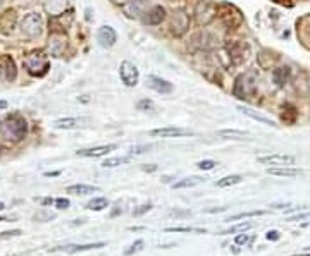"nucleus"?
I'll use <instances>...</instances> for the list:
<instances>
[{
    "label": "nucleus",
    "mask_w": 310,
    "mask_h": 256,
    "mask_svg": "<svg viewBox=\"0 0 310 256\" xmlns=\"http://www.w3.org/2000/svg\"><path fill=\"white\" fill-rule=\"evenodd\" d=\"M26 132H28V124L24 121V117H21L19 114L7 115L2 121V124H0V136L5 141L17 143L26 136Z\"/></svg>",
    "instance_id": "f257e3e1"
},
{
    "label": "nucleus",
    "mask_w": 310,
    "mask_h": 256,
    "mask_svg": "<svg viewBox=\"0 0 310 256\" xmlns=\"http://www.w3.org/2000/svg\"><path fill=\"white\" fill-rule=\"evenodd\" d=\"M257 83H258V74L255 71H248L243 73L234 83L233 93L236 98L241 100H250L257 93Z\"/></svg>",
    "instance_id": "f03ea898"
},
{
    "label": "nucleus",
    "mask_w": 310,
    "mask_h": 256,
    "mask_svg": "<svg viewBox=\"0 0 310 256\" xmlns=\"http://www.w3.org/2000/svg\"><path fill=\"white\" fill-rule=\"evenodd\" d=\"M23 64L28 73L31 76H35V78H42V76H45L50 69L49 57L42 52H35V53H31V55H28Z\"/></svg>",
    "instance_id": "7ed1b4c3"
},
{
    "label": "nucleus",
    "mask_w": 310,
    "mask_h": 256,
    "mask_svg": "<svg viewBox=\"0 0 310 256\" xmlns=\"http://www.w3.org/2000/svg\"><path fill=\"white\" fill-rule=\"evenodd\" d=\"M219 14V9L215 3H212L210 0H200V2L197 3V7H195V19H197V23L204 24V26H207L208 23H212V21L217 17Z\"/></svg>",
    "instance_id": "20e7f679"
},
{
    "label": "nucleus",
    "mask_w": 310,
    "mask_h": 256,
    "mask_svg": "<svg viewBox=\"0 0 310 256\" xmlns=\"http://www.w3.org/2000/svg\"><path fill=\"white\" fill-rule=\"evenodd\" d=\"M42 26H43V21L38 12H30L28 16H24L23 23H21L23 33L30 38L40 37V35H42Z\"/></svg>",
    "instance_id": "39448f33"
},
{
    "label": "nucleus",
    "mask_w": 310,
    "mask_h": 256,
    "mask_svg": "<svg viewBox=\"0 0 310 256\" xmlns=\"http://www.w3.org/2000/svg\"><path fill=\"white\" fill-rule=\"evenodd\" d=\"M119 76H121V81L124 83L126 86H129V88L136 86L138 85V81H140L138 69H136L135 64L129 62V60L121 62V66H119Z\"/></svg>",
    "instance_id": "423d86ee"
},
{
    "label": "nucleus",
    "mask_w": 310,
    "mask_h": 256,
    "mask_svg": "<svg viewBox=\"0 0 310 256\" xmlns=\"http://www.w3.org/2000/svg\"><path fill=\"white\" fill-rule=\"evenodd\" d=\"M193 43H195V46L200 50H212L219 45V38L215 37L214 33H210V31L204 30V31H198V33L195 35Z\"/></svg>",
    "instance_id": "0eeeda50"
},
{
    "label": "nucleus",
    "mask_w": 310,
    "mask_h": 256,
    "mask_svg": "<svg viewBox=\"0 0 310 256\" xmlns=\"http://www.w3.org/2000/svg\"><path fill=\"white\" fill-rule=\"evenodd\" d=\"M171 28L172 33L181 37L183 33H186V30L190 28V17L185 10H174L171 17Z\"/></svg>",
    "instance_id": "6e6552de"
},
{
    "label": "nucleus",
    "mask_w": 310,
    "mask_h": 256,
    "mask_svg": "<svg viewBox=\"0 0 310 256\" xmlns=\"http://www.w3.org/2000/svg\"><path fill=\"white\" fill-rule=\"evenodd\" d=\"M258 162L260 164H265V165H279V167H291V165H295V162H297V158L291 157V155H281V153H274V155H265V157H260L258 158Z\"/></svg>",
    "instance_id": "1a4fd4ad"
},
{
    "label": "nucleus",
    "mask_w": 310,
    "mask_h": 256,
    "mask_svg": "<svg viewBox=\"0 0 310 256\" xmlns=\"http://www.w3.org/2000/svg\"><path fill=\"white\" fill-rule=\"evenodd\" d=\"M97 42L103 48H112L117 42V33L112 26H102L97 33Z\"/></svg>",
    "instance_id": "9d476101"
},
{
    "label": "nucleus",
    "mask_w": 310,
    "mask_h": 256,
    "mask_svg": "<svg viewBox=\"0 0 310 256\" xmlns=\"http://www.w3.org/2000/svg\"><path fill=\"white\" fill-rule=\"evenodd\" d=\"M67 46V38L64 33H52L49 38V50L53 57H60Z\"/></svg>",
    "instance_id": "9b49d317"
},
{
    "label": "nucleus",
    "mask_w": 310,
    "mask_h": 256,
    "mask_svg": "<svg viewBox=\"0 0 310 256\" xmlns=\"http://www.w3.org/2000/svg\"><path fill=\"white\" fill-rule=\"evenodd\" d=\"M193 132L183 128H160L150 131L152 138H181V136H192Z\"/></svg>",
    "instance_id": "f8f14e48"
},
{
    "label": "nucleus",
    "mask_w": 310,
    "mask_h": 256,
    "mask_svg": "<svg viewBox=\"0 0 310 256\" xmlns=\"http://www.w3.org/2000/svg\"><path fill=\"white\" fill-rule=\"evenodd\" d=\"M122 9H124V12L129 17H136L138 19V17H145L149 7H147V0H129L128 3L122 5Z\"/></svg>",
    "instance_id": "ddd939ff"
},
{
    "label": "nucleus",
    "mask_w": 310,
    "mask_h": 256,
    "mask_svg": "<svg viewBox=\"0 0 310 256\" xmlns=\"http://www.w3.org/2000/svg\"><path fill=\"white\" fill-rule=\"evenodd\" d=\"M0 71H2L3 79H5V81L12 83L14 79H16V76H17V69H16V62H14V59H12V57L3 55L2 59H0Z\"/></svg>",
    "instance_id": "4468645a"
},
{
    "label": "nucleus",
    "mask_w": 310,
    "mask_h": 256,
    "mask_svg": "<svg viewBox=\"0 0 310 256\" xmlns=\"http://www.w3.org/2000/svg\"><path fill=\"white\" fill-rule=\"evenodd\" d=\"M164 19H165V9L162 5L150 7V9L147 10L145 17H143L145 24H150V26H157V24H160Z\"/></svg>",
    "instance_id": "2eb2a0df"
},
{
    "label": "nucleus",
    "mask_w": 310,
    "mask_h": 256,
    "mask_svg": "<svg viewBox=\"0 0 310 256\" xmlns=\"http://www.w3.org/2000/svg\"><path fill=\"white\" fill-rule=\"evenodd\" d=\"M117 145H102V146H95V148H85V150L78 151V157H86V158H97V157H103L109 151L116 150Z\"/></svg>",
    "instance_id": "dca6fc26"
},
{
    "label": "nucleus",
    "mask_w": 310,
    "mask_h": 256,
    "mask_svg": "<svg viewBox=\"0 0 310 256\" xmlns=\"http://www.w3.org/2000/svg\"><path fill=\"white\" fill-rule=\"evenodd\" d=\"M147 85L150 86L152 89H155L157 93H162V95H167V93H172V85L165 79L158 78V76H149L147 79Z\"/></svg>",
    "instance_id": "f3484780"
},
{
    "label": "nucleus",
    "mask_w": 310,
    "mask_h": 256,
    "mask_svg": "<svg viewBox=\"0 0 310 256\" xmlns=\"http://www.w3.org/2000/svg\"><path fill=\"white\" fill-rule=\"evenodd\" d=\"M105 243H90V244H69V246H62V248H53L55 251H66L69 255L74 253H81V251H90V250H99V248H103Z\"/></svg>",
    "instance_id": "a211bd4d"
},
{
    "label": "nucleus",
    "mask_w": 310,
    "mask_h": 256,
    "mask_svg": "<svg viewBox=\"0 0 310 256\" xmlns=\"http://www.w3.org/2000/svg\"><path fill=\"white\" fill-rule=\"evenodd\" d=\"M238 110H240L243 115H247V117L254 119V121H258V122H260V124L271 126V128H274V126H277L276 122L272 121V119H269V117H267V115H264V114H260V112H257V110H254V109H250V107L240 105V107H238Z\"/></svg>",
    "instance_id": "6ab92c4d"
},
{
    "label": "nucleus",
    "mask_w": 310,
    "mask_h": 256,
    "mask_svg": "<svg viewBox=\"0 0 310 256\" xmlns=\"http://www.w3.org/2000/svg\"><path fill=\"white\" fill-rule=\"evenodd\" d=\"M16 21H17L16 10L9 9L3 14H0V31L5 35L10 33V31L14 30V26H16Z\"/></svg>",
    "instance_id": "aec40b11"
},
{
    "label": "nucleus",
    "mask_w": 310,
    "mask_h": 256,
    "mask_svg": "<svg viewBox=\"0 0 310 256\" xmlns=\"http://www.w3.org/2000/svg\"><path fill=\"white\" fill-rule=\"evenodd\" d=\"M81 122H83V119H78V117H64V119H57L52 126L55 129H74V128H79Z\"/></svg>",
    "instance_id": "412c9836"
},
{
    "label": "nucleus",
    "mask_w": 310,
    "mask_h": 256,
    "mask_svg": "<svg viewBox=\"0 0 310 256\" xmlns=\"http://www.w3.org/2000/svg\"><path fill=\"white\" fill-rule=\"evenodd\" d=\"M66 191L69 194H74V196H83V194L97 193V191H99V187H97V186H88V184H73V186H69Z\"/></svg>",
    "instance_id": "4be33fe9"
},
{
    "label": "nucleus",
    "mask_w": 310,
    "mask_h": 256,
    "mask_svg": "<svg viewBox=\"0 0 310 256\" xmlns=\"http://www.w3.org/2000/svg\"><path fill=\"white\" fill-rule=\"evenodd\" d=\"M267 172L271 175H281V177H297V175L302 174L300 169H293V167H281V169H267Z\"/></svg>",
    "instance_id": "5701e85b"
},
{
    "label": "nucleus",
    "mask_w": 310,
    "mask_h": 256,
    "mask_svg": "<svg viewBox=\"0 0 310 256\" xmlns=\"http://www.w3.org/2000/svg\"><path fill=\"white\" fill-rule=\"evenodd\" d=\"M290 76H291V71H290V67H286V66L277 67V69L272 73L274 83H276L277 86H284V85H286V81L290 79Z\"/></svg>",
    "instance_id": "b1692460"
},
{
    "label": "nucleus",
    "mask_w": 310,
    "mask_h": 256,
    "mask_svg": "<svg viewBox=\"0 0 310 256\" xmlns=\"http://www.w3.org/2000/svg\"><path fill=\"white\" fill-rule=\"evenodd\" d=\"M204 181H205V179L198 177V175H193V177H185V179H181V181L174 182V184H172V187H174V189H185V187H195V186H198V184H202Z\"/></svg>",
    "instance_id": "393cba45"
},
{
    "label": "nucleus",
    "mask_w": 310,
    "mask_h": 256,
    "mask_svg": "<svg viewBox=\"0 0 310 256\" xmlns=\"http://www.w3.org/2000/svg\"><path fill=\"white\" fill-rule=\"evenodd\" d=\"M219 136L226 139H248V132L240 131V129H222L219 131Z\"/></svg>",
    "instance_id": "a878e982"
},
{
    "label": "nucleus",
    "mask_w": 310,
    "mask_h": 256,
    "mask_svg": "<svg viewBox=\"0 0 310 256\" xmlns=\"http://www.w3.org/2000/svg\"><path fill=\"white\" fill-rule=\"evenodd\" d=\"M107 207H109V201L102 196L93 198V200H90L88 203H86V208H88V210H93V212H102V210H105Z\"/></svg>",
    "instance_id": "bb28decb"
},
{
    "label": "nucleus",
    "mask_w": 310,
    "mask_h": 256,
    "mask_svg": "<svg viewBox=\"0 0 310 256\" xmlns=\"http://www.w3.org/2000/svg\"><path fill=\"white\" fill-rule=\"evenodd\" d=\"M267 210H254V212H243V213H236L231 217L226 218V222H233V220H241V218H250V217H262V215H267Z\"/></svg>",
    "instance_id": "cd10ccee"
},
{
    "label": "nucleus",
    "mask_w": 310,
    "mask_h": 256,
    "mask_svg": "<svg viewBox=\"0 0 310 256\" xmlns=\"http://www.w3.org/2000/svg\"><path fill=\"white\" fill-rule=\"evenodd\" d=\"M255 223L254 222H241V223H236V225L229 227V229L222 230V236H226V234H236V232H247L248 229H254Z\"/></svg>",
    "instance_id": "c85d7f7f"
},
{
    "label": "nucleus",
    "mask_w": 310,
    "mask_h": 256,
    "mask_svg": "<svg viewBox=\"0 0 310 256\" xmlns=\"http://www.w3.org/2000/svg\"><path fill=\"white\" fill-rule=\"evenodd\" d=\"M241 181H243V177L238 174L234 175H226V177H222L221 181L215 182V186L217 187H229V186H234V184H240Z\"/></svg>",
    "instance_id": "c756f323"
},
{
    "label": "nucleus",
    "mask_w": 310,
    "mask_h": 256,
    "mask_svg": "<svg viewBox=\"0 0 310 256\" xmlns=\"http://www.w3.org/2000/svg\"><path fill=\"white\" fill-rule=\"evenodd\" d=\"M131 160L129 157H114V158H107L105 162H103V167H109V169H112V167H119V165H124V164H128V162Z\"/></svg>",
    "instance_id": "7c9ffc66"
},
{
    "label": "nucleus",
    "mask_w": 310,
    "mask_h": 256,
    "mask_svg": "<svg viewBox=\"0 0 310 256\" xmlns=\"http://www.w3.org/2000/svg\"><path fill=\"white\" fill-rule=\"evenodd\" d=\"M165 232H190V234H205V229L198 227H167Z\"/></svg>",
    "instance_id": "2f4dec72"
},
{
    "label": "nucleus",
    "mask_w": 310,
    "mask_h": 256,
    "mask_svg": "<svg viewBox=\"0 0 310 256\" xmlns=\"http://www.w3.org/2000/svg\"><path fill=\"white\" fill-rule=\"evenodd\" d=\"M143 246H145V243H143V239L135 241V243H133L131 246H129L128 250L124 251V255H126V256H131V255H135V253H140V251L143 250Z\"/></svg>",
    "instance_id": "473e14b6"
},
{
    "label": "nucleus",
    "mask_w": 310,
    "mask_h": 256,
    "mask_svg": "<svg viewBox=\"0 0 310 256\" xmlns=\"http://www.w3.org/2000/svg\"><path fill=\"white\" fill-rule=\"evenodd\" d=\"M138 110H142V112H149V110H154V102L152 100H149V98H143V100H140L138 102Z\"/></svg>",
    "instance_id": "72a5a7b5"
},
{
    "label": "nucleus",
    "mask_w": 310,
    "mask_h": 256,
    "mask_svg": "<svg viewBox=\"0 0 310 256\" xmlns=\"http://www.w3.org/2000/svg\"><path fill=\"white\" fill-rule=\"evenodd\" d=\"M150 210H152V205H150V203L140 205L138 208H135V210H133V215H135V217H140V215L147 213V212H150Z\"/></svg>",
    "instance_id": "f704fd0d"
},
{
    "label": "nucleus",
    "mask_w": 310,
    "mask_h": 256,
    "mask_svg": "<svg viewBox=\"0 0 310 256\" xmlns=\"http://www.w3.org/2000/svg\"><path fill=\"white\" fill-rule=\"evenodd\" d=\"M215 165H217V164H215L214 160H202V162H198V169H200V171H212Z\"/></svg>",
    "instance_id": "c9c22d12"
},
{
    "label": "nucleus",
    "mask_w": 310,
    "mask_h": 256,
    "mask_svg": "<svg viewBox=\"0 0 310 256\" xmlns=\"http://www.w3.org/2000/svg\"><path fill=\"white\" fill-rule=\"evenodd\" d=\"M307 218H310V212H302V213L291 215V217L288 218V222H300V220H307Z\"/></svg>",
    "instance_id": "e433bc0d"
},
{
    "label": "nucleus",
    "mask_w": 310,
    "mask_h": 256,
    "mask_svg": "<svg viewBox=\"0 0 310 256\" xmlns=\"http://www.w3.org/2000/svg\"><path fill=\"white\" fill-rule=\"evenodd\" d=\"M55 207L59 208V210H66V208H69V200H66V198H57Z\"/></svg>",
    "instance_id": "4c0bfd02"
},
{
    "label": "nucleus",
    "mask_w": 310,
    "mask_h": 256,
    "mask_svg": "<svg viewBox=\"0 0 310 256\" xmlns=\"http://www.w3.org/2000/svg\"><path fill=\"white\" fill-rule=\"evenodd\" d=\"M21 230L16 229V230H7V232H2L0 234V239H5V237H16V236H21Z\"/></svg>",
    "instance_id": "58836bf2"
},
{
    "label": "nucleus",
    "mask_w": 310,
    "mask_h": 256,
    "mask_svg": "<svg viewBox=\"0 0 310 256\" xmlns=\"http://www.w3.org/2000/svg\"><path fill=\"white\" fill-rule=\"evenodd\" d=\"M250 237H248L247 236V234H238V236H236V239H234V243H236V244H247V243H250Z\"/></svg>",
    "instance_id": "ea45409f"
},
{
    "label": "nucleus",
    "mask_w": 310,
    "mask_h": 256,
    "mask_svg": "<svg viewBox=\"0 0 310 256\" xmlns=\"http://www.w3.org/2000/svg\"><path fill=\"white\" fill-rule=\"evenodd\" d=\"M279 237H281V234L277 232V230H269V232L265 234V239L267 241H279Z\"/></svg>",
    "instance_id": "a19ab883"
},
{
    "label": "nucleus",
    "mask_w": 310,
    "mask_h": 256,
    "mask_svg": "<svg viewBox=\"0 0 310 256\" xmlns=\"http://www.w3.org/2000/svg\"><path fill=\"white\" fill-rule=\"evenodd\" d=\"M35 218L42 220V222H47V220H53V215L52 213H37L35 215Z\"/></svg>",
    "instance_id": "79ce46f5"
},
{
    "label": "nucleus",
    "mask_w": 310,
    "mask_h": 256,
    "mask_svg": "<svg viewBox=\"0 0 310 256\" xmlns=\"http://www.w3.org/2000/svg\"><path fill=\"white\" fill-rule=\"evenodd\" d=\"M226 208H228V207H222V208H210V210H207V212H208V213H217V212H224Z\"/></svg>",
    "instance_id": "37998d69"
},
{
    "label": "nucleus",
    "mask_w": 310,
    "mask_h": 256,
    "mask_svg": "<svg viewBox=\"0 0 310 256\" xmlns=\"http://www.w3.org/2000/svg\"><path fill=\"white\" fill-rule=\"evenodd\" d=\"M55 203V200H52V198H45V200H42V205H52Z\"/></svg>",
    "instance_id": "c03bdc74"
},
{
    "label": "nucleus",
    "mask_w": 310,
    "mask_h": 256,
    "mask_svg": "<svg viewBox=\"0 0 310 256\" xmlns=\"http://www.w3.org/2000/svg\"><path fill=\"white\" fill-rule=\"evenodd\" d=\"M172 215H190V212H178V210H172Z\"/></svg>",
    "instance_id": "a18cd8bd"
},
{
    "label": "nucleus",
    "mask_w": 310,
    "mask_h": 256,
    "mask_svg": "<svg viewBox=\"0 0 310 256\" xmlns=\"http://www.w3.org/2000/svg\"><path fill=\"white\" fill-rule=\"evenodd\" d=\"M60 174V172H47V177H55V175H59Z\"/></svg>",
    "instance_id": "49530a36"
},
{
    "label": "nucleus",
    "mask_w": 310,
    "mask_h": 256,
    "mask_svg": "<svg viewBox=\"0 0 310 256\" xmlns=\"http://www.w3.org/2000/svg\"><path fill=\"white\" fill-rule=\"evenodd\" d=\"M114 3H119V5H124V3H128L129 0H112Z\"/></svg>",
    "instance_id": "de8ad7c7"
},
{
    "label": "nucleus",
    "mask_w": 310,
    "mask_h": 256,
    "mask_svg": "<svg viewBox=\"0 0 310 256\" xmlns=\"http://www.w3.org/2000/svg\"><path fill=\"white\" fill-rule=\"evenodd\" d=\"M0 109H7V102H5V100H0Z\"/></svg>",
    "instance_id": "09e8293b"
},
{
    "label": "nucleus",
    "mask_w": 310,
    "mask_h": 256,
    "mask_svg": "<svg viewBox=\"0 0 310 256\" xmlns=\"http://www.w3.org/2000/svg\"><path fill=\"white\" fill-rule=\"evenodd\" d=\"M155 169H157V167H155V165H154V167H143V171H147V172H152V171H155Z\"/></svg>",
    "instance_id": "8fccbe9b"
},
{
    "label": "nucleus",
    "mask_w": 310,
    "mask_h": 256,
    "mask_svg": "<svg viewBox=\"0 0 310 256\" xmlns=\"http://www.w3.org/2000/svg\"><path fill=\"white\" fill-rule=\"evenodd\" d=\"M3 208H5V205H3V203H2V201H0V212H2V210H3Z\"/></svg>",
    "instance_id": "3c124183"
},
{
    "label": "nucleus",
    "mask_w": 310,
    "mask_h": 256,
    "mask_svg": "<svg viewBox=\"0 0 310 256\" xmlns=\"http://www.w3.org/2000/svg\"><path fill=\"white\" fill-rule=\"evenodd\" d=\"M293 256H310V251L309 253H304V255H293Z\"/></svg>",
    "instance_id": "603ef678"
},
{
    "label": "nucleus",
    "mask_w": 310,
    "mask_h": 256,
    "mask_svg": "<svg viewBox=\"0 0 310 256\" xmlns=\"http://www.w3.org/2000/svg\"><path fill=\"white\" fill-rule=\"evenodd\" d=\"M305 251H310V246H309V248H305Z\"/></svg>",
    "instance_id": "864d4df0"
},
{
    "label": "nucleus",
    "mask_w": 310,
    "mask_h": 256,
    "mask_svg": "<svg viewBox=\"0 0 310 256\" xmlns=\"http://www.w3.org/2000/svg\"><path fill=\"white\" fill-rule=\"evenodd\" d=\"M276 2H284V0H276Z\"/></svg>",
    "instance_id": "5fc2aeb1"
}]
</instances>
